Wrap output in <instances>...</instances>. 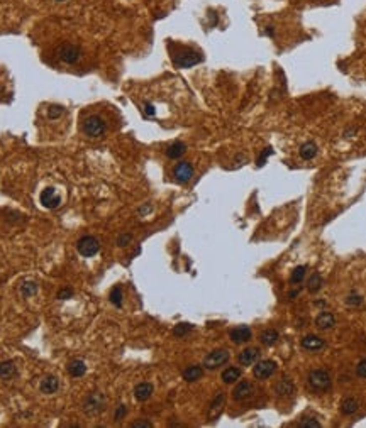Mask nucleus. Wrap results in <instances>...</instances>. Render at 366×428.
<instances>
[{
	"instance_id": "79ce46f5",
	"label": "nucleus",
	"mask_w": 366,
	"mask_h": 428,
	"mask_svg": "<svg viewBox=\"0 0 366 428\" xmlns=\"http://www.w3.org/2000/svg\"><path fill=\"white\" fill-rule=\"evenodd\" d=\"M133 428H143V427H146V428H151L153 425H151L149 422H146V420H139V422H134L133 425H131Z\"/></svg>"
},
{
	"instance_id": "9b49d317",
	"label": "nucleus",
	"mask_w": 366,
	"mask_h": 428,
	"mask_svg": "<svg viewBox=\"0 0 366 428\" xmlns=\"http://www.w3.org/2000/svg\"><path fill=\"white\" fill-rule=\"evenodd\" d=\"M224 405H225V394L217 393L216 396H214V400L211 401V406H209L207 418L211 420V422H216L222 415V411H224Z\"/></svg>"
},
{
	"instance_id": "5701e85b",
	"label": "nucleus",
	"mask_w": 366,
	"mask_h": 428,
	"mask_svg": "<svg viewBox=\"0 0 366 428\" xmlns=\"http://www.w3.org/2000/svg\"><path fill=\"white\" fill-rule=\"evenodd\" d=\"M182 376L187 382H195L204 376V367L202 366H188V367L183 371Z\"/></svg>"
},
{
	"instance_id": "6e6552de",
	"label": "nucleus",
	"mask_w": 366,
	"mask_h": 428,
	"mask_svg": "<svg viewBox=\"0 0 366 428\" xmlns=\"http://www.w3.org/2000/svg\"><path fill=\"white\" fill-rule=\"evenodd\" d=\"M39 201L44 208L48 210H56L61 205V195L55 188H46V190L41 191V196H39Z\"/></svg>"
},
{
	"instance_id": "473e14b6",
	"label": "nucleus",
	"mask_w": 366,
	"mask_h": 428,
	"mask_svg": "<svg viewBox=\"0 0 366 428\" xmlns=\"http://www.w3.org/2000/svg\"><path fill=\"white\" fill-rule=\"evenodd\" d=\"M298 427H300V428H319L320 423H319L315 418H305L303 422L298 423Z\"/></svg>"
},
{
	"instance_id": "cd10ccee",
	"label": "nucleus",
	"mask_w": 366,
	"mask_h": 428,
	"mask_svg": "<svg viewBox=\"0 0 366 428\" xmlns=\"http://www.w3.org/2000/svg\"><path fill=\"white\" fill-rule=\"evenodd\" d=\"M242 372L239 367H227L225 371H222V381L225 382V384H232V382H236L237 379H241Z\"/></svg>"
},
{
	"instance_id": "ea45409f",
	"label": "nucleus",
	"mask_w": 366,
	"mask_h": 428,
	"mask_svg": "<svg viewBox=\"0 0 366 428\" xmlns=\"http://www.w3.org/2000/svg\"><path fill=\"white\" fill-rule=\"evenodd\" d=\"M126 413H127V408H126V405H119V408L116 410V415H114V420H122L126 417Z\"/></svg>"
},
{
	"instance_id": "39448f33",
	"label": "nucleus",
	"mask_w": 366,
	"mask_h": 428,
	"mask_svg": "<svg viewBox=\"0 0 366 428\" xmlns=\"http://www.w3.org/2000/svg\"><path fill=\"white\" fill-rule=\"evenodd\" d=\"M76 250L81 257H93V256H97L98 250H100V242L93 236H83L78 239Z\"/></svg>"
},
{
	"instance_id": "7c9ffc66",
	"label": "nucleus",
	"mask_w": 366,
	"mask_h": 428,
	"mask_svg": "<svg viewBox=\"0 0 366 428\" xmlns=\"http://www.w3.org/2000/svg\"><path fill=\"white\" fill-rule=\"evenodd\" d=\"M109 300H110V303L114 305V306H122V288L121 286H114L112 288V291H110V295H109Z\"/></svg>"
},
{
	"instance_id": "f3484780",
	"label": "nucleus",
	"mask_w": 366,
	"mask_h": 428,
	"mask_svg": "<svg viewBox=\"0 0 366 428\" xmlns=\"http://www.w3.org/2000/svg\"><path fill=\"white\" fill-rule=\"evenodd\" d=\"M300 345H302L305 351H310V352H317L320 349L326 347V342L324 339H320L317 335H305L302 340H300Z\"/></svg>"
},
{
	"instance_id": "c9c22d12",
	"label": "nucleus",
	"mask_w": 366,
	"mask_h": 428,
	"mask_svg": "<svg viewBox=\"0 0 366 428\" xmlns=\"http://www.w3.org/2000/svg\"><path fill=\"white\" fill-rule=\"evenodd\" d=\"M356 374H358L360 377H363V379H366V357L358 362V366H356Z\"/></svg>"
},
{
	"instance_id": "c756f323",
	"label": "nucleus",
	"mask_w": 366,
	"mask_h": 428,
	"mask_svg": "<svg viewBox=\"0 0 366 428\" xmlns=\"http://www.w3.org/2000/svg\"><path fill=\"white\" fill-rule=\"evenodd\" d=\"M307 274V267L305 266H297L293 269V273H292L290 276V283L292 285H300V283L303 281V278H305Z\"/></svg>"
},
{
	"instance_id": "ddd939ff",
	"label": "nucleus",
	"mask_w": 366,
	"mask_h": 428,
	"mask_svg": "<svg viewBox=\"0 0 366 428\" xmlns=\"http://www.w3.org/2000/svg\"><path fill=\"white\" fill-rule=\"evenodd\" d=\"M229 339L232 340V344H246L253 339V332L248 325H239L229 332Z\"/></svg>"
},
{
	"instance_id": "dca6fc26",
	"label": "nucleus",
	"mask_w": 366,
	"mask_h": 428,
	"mask_svg": "<svg viewBox=\"0 0 366 428\" xmlns=\"http://www.w3.org/2000/svg\"><path fill=\"white\" fill-rule=\"evenodd\" d=\"M260 354H261L260 349L248 347L242 352H239V356H237V362H239L241 366H253L254 362L260 361Z\"/></svg>"
},
{
	"instance_id": "aec40b11",
	"label": "nucleus",
	"mask_w": 366,
	"mask_h": 428,
	"mask_svg": "<svg viewBox=\"0 0 366 428\" xmlns=\"http://www.w3.org/2000/svg\"><path fill=\"white\" fill-rule=\"evenodd\" d=\"M17 376V367L12 361H3L0 362V379L9 381L12 377Z\"/></svg>"
},
{
	"instance_id": "c03bdc74",
	"label": "nucleus",
	"mask_w": 366,
	"mask_h": 428,
	"mask_svg": "<svg viewBox=\"0 0 366 428\" xmlns=\"http://www.w3.org/2000/svg\"><path fill=\"white\" fill-rule=\"evenodd\" d=\"M55 2H65V0H55Z\"/></svg>"
},
{
	"instance_id": "b1692460",
	"label": "nucleus",
	"mask_w": 366,
	"mask_h": 428,
	"mask_svg": "<svg viewBox=\"0 0 366 428\" xmlns=\"http://www.w3.org/2000/svg\"><path fill=\"white\" fill-rule=\"evenodd\" d=\"M322 286H324V278H322V274H320V273H314L310 278L307 279L308 293H312V295L319 293V291L322 290Z\"/></svg>"
},
{
	"instance_id": "9d476101",
	"label": "nucleus",
	"mask_w": 366,
	"mask_h": 428,
	"mask_svg": "<svg viewBox=\"0 0 366 428\" xmlns=\"http://www.w3.org/2000/svg\"><path fill=\"white\" fill-rule=\"evenodd\" d=\"M173 176H175L176 183H180V184L188 183L193 176V166L188 161H180L173 168Z\"/></svg>"
},
{
	"instance_id": "20e7f679",
	"label": "nucleus",
	"mask_w": 366,
	"mask_h": 428,
	"mask_svg": "<svg viewBox=\"0 0 366 428\" xmlns=\"http://www.w3.org/2000/svg\"><path fill=\"white\" fill-rule=\"evenodd\" d=\"M107 130L105 121L100 117V115H90L83 121V132L88 135V137H102Z\"/></svg>"
},
{
	"instance_id": "f8f14e48",
	"label": "nucleus",
	"mask_w": 366,
	"mask_h": 428,
	"mask_svg": "<svg viewBox=\"0 0 366 428\" xmlns=\"http://www.w3.org/2000/svg\"><path fill=\"white\" fill-rule=\"evenodd\" d=\"M254 394V384L251 381H241L239 384L232 391V400L234 401H244Z\"/></svg>"
},
{
	"instance_id": "7ed1b4c3",
	"label": "nucleus",
	"mask_w": 366,
	"mask_h": 428,
	"mask_svg": "<svg viewBox=\"0 0 366 428\" xmlns=\"http://www.w3.org/2000/svg\"><path fill=\"white\" fill-rule=\"evenodd\" d=\"M105 405H107V398L102 393H98V391H93V393H90L83 400L81 410H83V413L87 415V417H97V415H100L102 411L105 410Z\"/></svg>"
},
{
	"instance_id": "bb28decb",
	"label": "nucleus",
	"mask_w": 366,
	"mask_h": 428,
	"mask_svg": "<svg viewBox=\"0 0 366 428\" xmlns=\"http://www.w3.org/2000/svg\"><path fill=\"white\" fill-rule=\"evenodd\" d=\"M68 372L72 374L73 377H81V376H85V372H87V366H85L83 361L75 359L68 364Z\"/></svg>"
},
{
	"instance_id": "4be33fe9",
	"label": "nucleus",
	"mask_w": 366,
	"mask_h": 428,
	"mask_svg": "<svg viewBox=\"0 0 366 428\" xmlns=\"http://www.w3.org/2000/svg\"><path fill=\"white\" fill-rule=\"evenodd\" d=\"M280 339V333L275 330V328H266L260 333V342L266 347H273L275 344L278 342Z\"/></svg>"
},
{
	"instance_id": "58836bf2",
	"label": "nucleus",
	"mask_w": 366,
	"mask_h": 428,
	"mask_svg": "<svg viewBox=\"0 0 366 428\" xmlns=\"http://www.w3.org/2000/svg\"><path fill=\"white\" fill-rule=\"evenodd\" d=\"M73 296V290L72 288H65V290L58 291V300H68Z\"/></svg>"
},
{
	"instance_id": "4468645a",
	"label": "nucleus",
	"mask_w": 366,
	"mask_h": 428,
	"mask_svg": "<svg viewBox=\"0 0 366 428\" xmlns=\"http://www.w3.org/2000/svg\"><path fill=\"white\" fill-rule=\"evenodd\" d=\"M315 327L322 332H327V330H332L336 325V316L331 313V311H320V313L315 316Z\"/></svg>"
},
{
	"instance_id": "f03ea898",
	"label": "nucleus",
	"mask_w": 366,
	"mask_h": 428,
	"mask_svg": "<svg viewBox=\"0 0 366 428\" xmlns=\"http://www.w3.org/2000/svg\"><path fill=\"white\" fill-rule=\"evenodd\" d=\"M171 60H173V64L176 68H182V69H187V68H192L195 64L202 63V55L199 51H193L190 48H178V51L171 55Z\"/></svg>"
},
{
	"instance_id": "72a5a7b5",
	"label": "nucleus",
	"mask_w": 366,
	"mask_h": 428,
	"mask_svg": "<svg viewBox=\"0 0 366 428\" xmlns=\"http://www.w3.org/2000/svg\"><path fill=\"white\" fill-rule=\"evenodd\" d=\"M131 241H133V236H131V234H121V236L117 237V245L119 247H126V245L131 244Z\"/></svg>"
},
{
	"instance_id": "37998d69",
	"label": "nucleus",
	"mask_w": 366,
	"mask_h": 428,
	"mask_svg": "<svg viewBox=\"0 0 366 428\" xmlns=\"http://www.w3.org/2000/svg\"><path fill=\"white\" fill-rule=\"evenodd\" d=\"M265 32H266V34H268V36H275V29H273V26H266Z\"/></svg>"
},
{
	"instance_id": "a211bd4d",
	"label": "nucleus",
	"mask_w": 366,
	"mask_h": 428,
	"mask_svg": "<svg viewBox=\"0 0 366 428\" xmlns=\"http://www.w3.org/2000/svg\"><path fill=\"white\" fill-rule=\"evenodd\" d=\"M154 393V386L151 382H139L134 388V398L138 401H147Z\"/></svg>"
},
{
	"instance_id": "4c0bfd02",
	"label": "nucleus",
	"mask_w": 366,
	"mask_h": 428,
	"mask_svg": "<svg viewBox=\"0 0 366 428\" xmlns=\"http://www.w3.org/2000/svg\"><path fill=\"white\" fill-rule=\"evenodd\" d=\"M270 154H273V149H271V147H266V149L261 152L260 158H258V166H263L265 161H266V158H268Z\"/></svg>"
},
{
	"instance_id": "c85d7f7f",
	"label": "nucleus",
	"mask_w": 366,
	"mask_h": 428,
	"mask_svg": "<svg viewBox=\"0 0 366 428\" xmlns=\"http://www.w3.org/2000/svg\"><path fill=\"white\" fill-rule=\"evenodd\" d=\"M19 291H20V296H22V298H31V296H34L39 291V285L34 281H26V283L20 285Z\"/></svg>"
},
{
	"instance_id": "e433bc0d",
	"label": "nucleus",
	"mask_w": 366,
	"mask_h": 428,
	"mask_svg": "<svg viewBox=\"0 0 366 428\" xmlns=\"http://www.w3.org/2000/svg\"><path fill=\"white\" fill-rule=\"evenodd\" d=\"M346 303H348V305H355V306H358V305L363 303V296H360V295H349L348 298H346Z\"/></svg>"
},
{
	"instance_id": "412c9836",
	"label": "nucleus",
	"mask_w": 366,
	"mask_h": 428,
	"mask_svg": "<svg viewBox=\"0 0 366 428\" xmlns=\"http://www.w3.org/2000/svg\"><path fill=\"white\" fill-rule=\"evenodd\" d=\"M317 144H315L314 141H307L303 142L302 146H300V158L305 159V161H310V159H314L315 156H317Z\"/></svg>"
},
{
	"instance_id": "f257e3e1",
	"label": "nucleus",
	"mask_w": 366,
	"mask_h": 428,
	"mask_svg": "<svg viewBox=\"0 0 366 428\" xmlns=\"http://www.w3.org/2000/svg\"><path fill=\"white\" fill-rule=\"evenodd\" d=\"M307 386L312 393L315 394H324L331 389L332 386V377L327 369H312L307 376Z\"/></svg>"
},
{
	"instance_id": "423d86ee",
	"label": "nucleus",
	"mask_w": 366,
	"mask_h": 428,
	"mask_svg": "<svg viewBox=\"0 0 366 428\" xmlns=\"http://www.w3.org/2000/svg\"><path fill=\"white\" fill-rule=\"evenodd\" d=\"M229 359H231V352H229L227 349H217V351H212L211 354L205 356L204 367L209 369V371H214V369L227 364Z\"/></svg>"
},
{
	"instance_id": "6ab92c4d",
	"label": "nucleus",
	"mask_w": 366,
	"mask_h": 428,
	"mask_svg": "<svg viewBox=\"0 0 366 428\" xmlns=\"http://www.w3.org/2000/svg\"><path fill=\"white\" fill-rule=\"evenodd\" d=\"M39 389L43 394H55L60 389V381L56 376H46L39 382Z\"/></svg>"
},
{
	"instance_id": "0eeeda50",
	"label": "nucleus",
	"mask_w": 366,
	"mask_h": 428,
	"mask_svg": "<svg viewBox=\"0 0 366 428\" xmlns=\"http://www.w3.org/2000/svg\"><path fill=\"white\" fill-rule=\"evenodd\" d=\"M278 371V364L271 359H265V361H258L254 362V367H253V376L260 381H265V379H270L275 372Z\"/></svg>"
},
{
	"instance_id": "a878e982",
	"label": "nucleus",
	"mask_w": 366,
	"mask_h": 428,
	"mask_svg": "<svg viewBox=\"0 0 366 428\" xmlns=\"http://www.w3.org/2000/svg\"><path fill=\"white\" fill-rule=\"evenodd\" d=\"M185 151H187V146H185L183 142L176 141V142L170 144V146L166 147V156L170 159H178V158H182V156L185 154Z\"/></svg>"
},
{
	"instance_id": "2f4dec72",
	"label": "nucleus",
	"mask_w": 366,
	"mask_h": 428,
	"mask_svg": "<svg viewBox=\"0 0 366 428\" xmlns=\"http://www.w3.org/2000/svg\"><path fill=\"white\" fill-rule=\"evenodd\" d=\"M192 325L190 323H178L176 325V327L173 328V335L175 337H183V335H187L188 332L192 330Z\"/></svg>"
},
{
	"instance_id": "2eb2a0df",
	"label": "nucleus",
	"mask_w": 366,
	"mask_h": 428,
	"mask_svg": "<svg viewBox=\"0 0 366 428\" xmlns=\"http://www.w3.org/2000/svg\"><path fill=\"white\" fill-rule=\"evenodd\" d=\"M293 393H295V384L289 377H282V379L277 381V384H275V394H277L278 398H289Z\"/></svg>"
},
{
	"instance_id": "a19ab883",
	"label": "nucleus",
	"mask_w": 366,
	"mask_h": 428,
	"mask_svg": "<svg viewBox=\"0 0 366 428\" xmlns=\"http://www.w3.org/2000/svg\"><path fill=\"white\" fill-rule=\"evenodd\" d=\"M145 114H146V117H154V114H156L154 105L149 104V102H146V104H145Z\"/></svg>"
},
{
	"instance_id": "f704fd0d",
	"label": "nucleus",
	"mask_w": 366,
	"mask_h": 428,
	"mask_svg": "<svg viewBox=\"0 0 366 428\" xmlns=\"http://www.w3.org/2000/svg\"><path fill=\"white\" fill-rule=\"evenodd\" d=\"M61 114H63V107L61 105H53V107H49V110H48L49 119H58Z\"/></svg>"
},
{
	"instance_id": "393cba45",
	"label": "nucleus",
	"mask_w": 366,
	"mask_h": 428,
	"mask_svg": "<svg viewBox=\"0 0 366 428\" xmlns=\"http://www.w3.org/2000/svg\"><path fill=\"white\" fill-rule=\"evenodd\" d=\"M358 408H360V403H358L356 398H344L343 403H341L339 410L343 415H346V417H349V415H355Z\"/></svg>"
},
{
	"instance_id": "1a4fd4ad",
	"label": "nucleus",
	"mask_w": 366,
	"mask_h": 428,
	"mask_svg": "<svg viewBox=\"0 0 366 428\" xmlns=\"http://www.w3.org/2000/svg\"><path fill=\"white\" fill-rule=\"evenodd\" d=\"M80 56H81V51L75 44H65L58 51V58L67 64H75L76 61L80 60Z\"/></svg>"
}]
</instances>
